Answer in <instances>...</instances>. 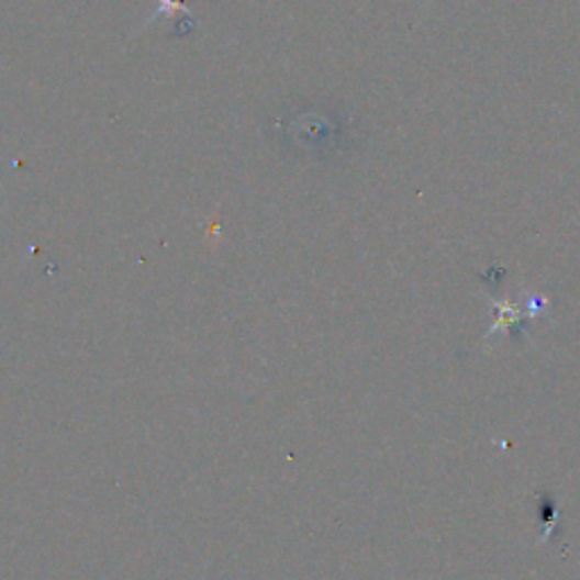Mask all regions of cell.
Returning a JSON list of instances; mask_svg holds the SVG:
<instances>
[{"label":"cell","mask_w":580,"mask_h":580,"mask_svg":"<svg viewBox=\"0 0 580 580\" xmlns=\"http://www.w3.org/2000/svg\"><path fill=\"white\" fill-rule=\"evenodd\" d=\"M185 8V0H159V12L161 14H172L175 10Z\"/></svg>","instance_id":"6da1fadb"}]
</instances>
